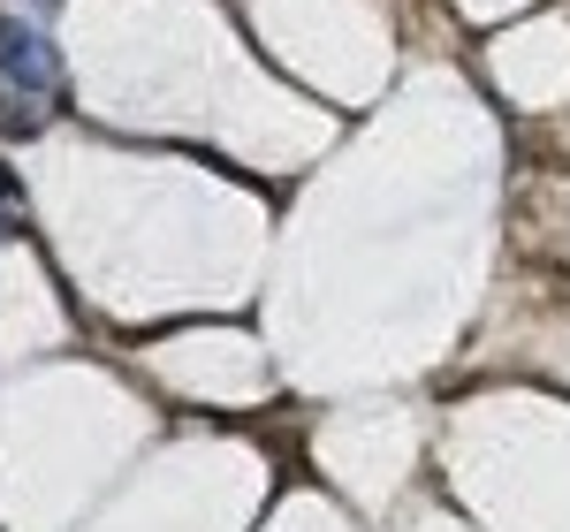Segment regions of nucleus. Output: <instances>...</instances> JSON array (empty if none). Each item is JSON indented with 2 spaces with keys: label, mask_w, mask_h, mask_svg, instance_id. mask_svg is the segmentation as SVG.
<instances>
[{
  "label": "nucleus",
  "mask_w": 570,
  "mask_h": 532,
  "mask_svg": "<svg viewBox=\"0 0 570 532\" xmlns=\"http://www.w3.org/2000/svg\"><path fill=\"white\" fill-rule=\"evenodd\" d=\"M0 85H8V91H31V99H69L61 46L46 39L39 23H0Z\"/></svg>",
  "instance_id": "nucleus-1"
},
{
  "label": "nucleus",
  "mask_w": 570,
  "mask_h": 532,
  "mask_svg": "<svg viewBox=\"0 0 570 532\" xmlns=\"http://www.w3.org/2000/svg\"><path fill=\"white\" fill-rule=\"evenodd\" d=\"M16 198H23V183H16V168H8V160H0V206H16Z\"/></svg>",
  "instance_id": "nucleus-2"
},
{
  "label": "nucleus",
  "mask_w": 570,
  "mask_h": 532,
  "mask_svg": "<svg viewBox=\"0 0 570 532\" xmlns=\"http://www.w3.org/2000/svg\"><path fill=\"white\" fill-rule=\"evenodd\" d=\"M8 236H16V221H8V214H0V244H8Z\"/></svg>",
  "instance_id": "nucleus-3"
},
{
  "label": "nucleus",
  "mask_w": 570,
  "mask_h": 532,
  "mask_svg": "<svg viewBox=\"0 0 570 532\" xmlns=\"http://www.w3.org/2000/svg\"><path fill=\"white\" fill-rule=\"evenodd\" d=\"M46 8H53V0H46Z\"/></svg>",
  "instance_id": "nucleus-4"
}]
</instances>
